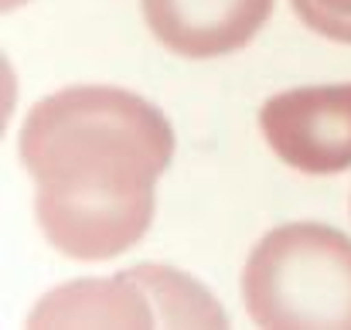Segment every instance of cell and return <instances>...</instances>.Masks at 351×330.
Returning a JSON list of instances; mask_svg holds the SVG:
<instances>
[{"mask_svg":"<svg viewBox=\"0 0 351 330\" xmlns=\"http://www.w3.org/2000/svg\"><path fill=\"white\" fill-rule=\"evenodd\" d=\"M259 129L269 150L300 174L351 170V82L269 96Z\"/></svg>","mask_w":351,"mask_h":330,"instance_id":"4","label":"cell"},{"mask_svg":"<svg viewBox=\"0 0 351 330\" xmlns=\"http://www.w3.org/2000/svg\"><path fill=\"white\" fill-rule=\"evenodd\" d=\"M242 303L259 327L351 330V238L314 221L266 231L242 269Z\"/></svg>","mask_w":351,"mask_h":330,"instance_id":"2","label":"cell"},{"mask_svg":"<svg viewBox=\"0 0 351 330\" xmlns=\"http://www.w3.org/2000/svg\"><path fill=\"white\" fill-rule=\"evenodd\" d=\"M34 327H154V324H205L226 327V314L212 296L178 269L136 266L117 279L69 283L41 300L31 314Z\"/></svg>","mask_w":351,"mask_h":330,"instance_id":"3","label":"cell"},{"mask_svg":"<svg viewBox=\"0 0 351 330\" xmlns=\"http://www.w3.org/2000/svg\"><path fill=\"white\" fill-rule=\"evenodd\" d=\"M293 14L321 38L351 45V0H290Z\"/></svg>","mask_w":351,"mask_h":330,"instance_id":"6","label":"cell"},{"mask_svg":"<svg viewBox=\"0 0 351 330\" xmlns=\"http://www.w3.org/2000/svg\"><path fill=\"white\" fill-rule=\"evenodd\" d=\"M24 0H3V10H14V7H21Z\"/></svg>","mask_w":351,"mask_h":330,"instance_id":"7","label":"cell"},{"mask_svg":"<svg viewBox=\"0 0 351 330\" xmlns=\"http://www.w3.org/2000/svg\"><path fill=\"white\" fill-rule=\"evenodd\" d=\"M150 34L181 58H222L256 38L273 0H140Z\"/></svg>","mask_w":351,"mask_h":330,"instance_id":"5","label":"cell"},{"mask_svg":"<svg viewBox=\"0 0 351 330\" xmlns=\"http://www.w3.org/2000/svg\"><path fill=\"white\" fill-rule=\"evenodd\" d=\"M171 157L167 116L113 86L51 92L21 126V160L38 188V225L62 255L82 262L113 259L147 235L154 184Z\"/></svg>","mask_w":351,"mask_h":330,"instance_id":"1","label":"cell"}]
</instances>
